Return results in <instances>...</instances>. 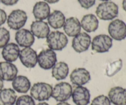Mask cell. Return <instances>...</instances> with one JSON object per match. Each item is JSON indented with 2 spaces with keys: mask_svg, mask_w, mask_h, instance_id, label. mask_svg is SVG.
<instances>
[{
  "mask_svg": "<svg viewBox=\"0 0 126 105\" xmlns=\"http://www.w3.org/2000/svg\"><path fill=\"white\" fill-rule=\"evenodd\" d=\"M36 105H49L48 104V103H47L46 102H41V103H39Z\"/></svg>",
  "mask_w": 126,
  "mask_h": 105,
  "instance_id": "obj_36",
  "label": "cell"
},
{
  "mask_svg": "<svg viewBox=\"0 0 126 105\" xmlns=\"http://www.w3.org/2000/svg\"><path fill=\"white\" fill-rule=\"evenodd\" d=\"M15 40L18 46L25 48L30 47L33 45L35 39L30 31L22 28L16 33Z\"/></svg>",
  "mask_w": 126,
  "mask_h": 105,
  "instance_id": "obj_13",
  "label": "cell"
},
{
  "mask_svg": "<svg viewBox=\"0 0 126 105\" xmlns=\"http://www.w3.org/2000/svg\"><path fill=\"white\" fill-rule=\"evenodd\" d=\"M30 31L34 36L38 39H44L50 33V28L47 22L42 20H36L31 24Z\"/></svg>",
  "mask_w": 126,
  "mask_h": 105,
  "instance_id": "obj_15",
  "label": "cell"
},
{
  "mask_svg": "<svg viewBox=\"0 0 126 105\" xmlns=\"http://www.w3.org/2000/svg\"><path fill=\"white\" fill-rule=\"evenodd\" d=\"M122 6H123V9L126 12V0H123L122 2Z\"/></svg>",
  "mask_w": 126,
  "mask_h": 105,
  "instance_id": "obj_34",
  "label": "cell"
},
{
  "mask_svg": "<svg viewBox=\"0 0 126 105\" xmlns=\"http://www.w3.org/2000/svg\"><path fill=\"white\" fill-rule=\"evenodd\" d=\"M110 36L116 41H123L126 38V24L120 19H115L110 23L108 27Z\"/></svg>",
  "mask_w": 126,
  "mask_h": 105,
  "instance_id": "obj_8",
  "label": "cell"
},
{
  "mask_svg": "<svg viewBox=\"0 0 126 105\" xmlns=\"http://www.w3.org/2000/svg\"><path fill=\"white\" fill-rule=\"evenodd\" d=\"M63 27L65 33L70 37H75L81 33V23L76 17H71L65 20Z\"/></svg>",
  "mask_w": 126,
  "mask_h": 105,
  "instance_id": "obj_18",
  "label": "cell"
},
{
  "mask_svg": "<svg viewBox=\"0 0 126 105\" xmlns=\"http://www.w3.org/2000/svg\"><path fill=\"white\" fill-rule=\"evenodd\" d=\"M81 27L87 33L94 32L98 28V20L95 15L92 14H86L81 19Z\"/></svg>",
  "mask_w": 126,
  "mask_h": 105,
  "instance_id": "obj_20",
  "label": "cell"
},
{
  "mask_svg": "<svg viewBox=\"0 0 126 105\" xmlns=\"http://www.w3.org/2000/svg\"><path fill=\"white\" fill-rule=\"evenodd\" d=\"M4 87V81L0 77V91L3 89Z\"/></svg>",
  "mask_w": 126,
  "mask_h": 105,
  "instance_id": "obj_33",
  "label": "cell"
},
{
  "mask_svg": "<svg viewBox=\"0 0 126 105\" xmlns=\"http://www.w3.org/2000/svg\"><path fill=\"white\" fill-rule=\"evenodd\" d=\"M73 92L72 86L66 82L58 83L53 88L52 97L57 102H64L68 100Z\"/></svg>",
  "mask_w": 126,
  "mask_h": 105,
  "instance_id": "obj_6",
  "label": "cell"
},
{
  "mask_svg": "<svg viewBox=\"0 0 126 105\" xmlns=\"http://www.w3.org/2000/svg\"><path fill=\"white\" fill-rule=\"evenodd\" d=\"M57 61L55 51L50 49H44L38 55V63L41 68L45 70H50Z\"/></svg>",
  "mask_w": 126,
  "mask_h": 105,
  "instance_id": "obj_7",
  "label": "cell"
},
{
  "mask_svg": "<svg viewBox=\"0 0 126 105\" xmlns=\"http://www.w3.org/2000/svg\"><path fill=\"white\" fill-rule=\"evenodd\" d=\"M19 0H0L1 2L5 6H14L18 2Z\"/></svg>",
  "mask_w": 126,
  "mask_h": 105,
  "instance_id": "obj_31",
  "label": "cell"
},
{
  "mask_svg": "<svg viewBox=\"0 0 126 105\" xmlns=\"http://www.w3.org/2000/svg\"><path fill=\"white\" fill-rule=\"evenodd\" d=\"M91 44V37L86 32H81L75 36L72 40L73 49L77 53L87 51Z\"/></svg>",
  "mask_w": 126,
  "mask_h": 105,
  "instance_id": "obj_9",
  "label": "cell"
},
{
  "mask_svg": "<svg viewBox=\"0 0 126 105\" xmlns=\"http://www.w3.org/2000/svg\"><path fill=\"white\" fill-rule=\"evenodd\" d=\"M56 105H71L70 104H69L68 103L66 102H59V103H57Z\"/></svg>",
  "mask_w": 126,
  "mask_h": 105,
  "instance_id": "obj_35",
  "label": "cell"
},
{
  "mask_svg": "<svg viewBox=\"0 0 126 105\" xmlns=\"http://www.w3.org/2000/svg\"><path fill=\"white\" fill-rule=\"evenodd\" d=\"M65 20V15L62 12L55 10L47 17V23L54 29H60L63 27Z\"/></svg>",
  "mask_w": 126,
  "mask_h": 105,
  "instance_id": "obj_23",
  "label": "cell"
},
{
  "mask_svg": "<svg viewBox=\"0 0 126 105\" xmlns=\"http://www.w3.org/2000/svg\"><path fill=\"white\" fill-rule=\"evenodd\" d=\"M17 98V94L14 89H2L0 91V105H14Z\"/></svg>",
  "mask_w": 126,
  "mask_h": 105,
  "instance_id": "obj_24",
  "label": "cell"
},
{
  "mask_svg": "<svg viewBox=\"0 0 126 105\" xmlns=\"http://www.w3.org/2000/svg\"><path fill=\"white\" fill-rule=\"evenodd\" d=\"M46 43L50 49L60 51L65 48L68 43L66 34L59 31H54L49 33L46 38Z\"/></svg>",
  "mask_w": 126,
  "mask_h": 105,
  "instance_id": "obj_3",
  "label": "cell"
},
{
  "mask_svg": "<svg viewBox=\"0 0 126 105\" xmlns=\"http://www.w3.org/2000/svg\"><path fill=\"white\" fill-rule=\"evenodd\" d=\"M0 2H1V1H0Z\"/></svg>",
  "mask_w": 126,
  "mask_h": 105,
  "instance_id": "obj_38",
  "label": "cell"
},
{
  "mask_svg": "<svg viewBox=\"0 0 126 105\" xmlns=\"http://www.w3.org/2000/svg\"><path fill=\"white\" fill-rule=\"evenodd\" d=\"M100 1H103V2H105V1H110V0H100Z\"/></svg>",
  "mask_w": 126,
  "mask_h": 105,
  "instance_id": "obj_37",
  "label": "cell"
},
{
  "mask_svg": "<svg viewBox=\"0 0 126 105\" xmlns=\"http://www.w3.org/2000/svg\"><path fill=\"white\" fill-rule=\"evenodd\" d=\"M45 2H46L47 3H49V4H54L56 3V2H59L60 0H44Z\"/></svg>",
  "mask_w": 126,
  "mask_h": 105,
  "instance_id": "obj_32",
  "label": "cell"
},
{
  "mask_svg": "<svg viewBox=\"0 0 126 105\" xmlns=\"http://www.w3.org/2000/svg\"><path fill=\"white\" fill-rule=\"evenodd\" d=\"M108 98L114 105H126V89L116 86L110 90Z\"/></svg>",
  "mask_w": 126,
  "mask_h": 105,
  "instance_id": "obj_16",
  "label": "cell"
},
{
  "mask_svg": "<svg viewBox=\"0 0 126 105\" xmlns=\"http://www.w3.org/2000/svg\"><path fill=\"white\" fill-rule=\"evenodd\" d=\"M19 59L22 65L28 68H33L38 63V54L32 47L22 49L20 52Z\"/></svg>",
  "mask_w": 126,
  "mask_h": 105,
  "instance_id": "obj_10",
  "label": "cell"
},
{
  "mask_svg": "<svg viewBox=\"0 0 126 105\" xmlns=\"http://www.w3.org/2000/svg\"><path fill=\"white\" fill-rule=\"evenodd\" d=\"M17 74L18 69L14 64L6 61L0 62V77L3 81H12Z\"/></svg>",
  "mask_w": 126,
  "mask_h": 105,
  "instance_id": "obj_14",
  "label": "cell"
},
{
  "mask_svg": "<svg viewBox=\"0 0 126 105\" xmlns=\"http://www.w3.org/2000/svg\"><path fill=\"white\" fill-rule=\"evenodd\" d=\"M68 74V65L64 61H59L56 63L52 68V76L57 81L65 79L66 78Z\"/></svg>",
  "mask_w": 126,
  "mask_h": 105,
  "instance_id": "obj_22",
  "label": "cell"
},
{
  "mask_svg": "<svg viewBox=\"0 0 126 105\" xmlns=\"http://www.w3.org/2000/svg\"><path fill=\"white\" fill-rule=\"evenodd\" d=\"M20 52L19 46L16 43H11L2 48L1 54L5 61L12 63L16 61L19 57Z\"/></svg>",
  "mask_w": 126,
  "mask_h": 105,
  "instance_id": "obj_17",
  "label": "cell"
},
{
  "mask_svg": "<svg viewBox=\"0 0 126 105\" xmlns=\"http://www.w3.org/2000/svg\"><path fill=\"white\" fill-rule=\"evenodd\" d=\"M50 7L45 1L37 2L33 6V14L36 20L43 21L47 18L50 14Z\"/></svg>",
  "mask_w": 126,
  "mask_h": 105,
  "instance_id": "obj_19",
  "label": "cell"
},
{
  "mask_svg": "<svg viewBox=\"0 0 126 105\" xmlns=\"http://www.w3.org/2000/svg\"><path fill=\"white\" fill-rule=\"evenodd\" d=\"M96 0H78L82 7L85 9H89L95 4Z\"/></svg>",
  "mask_w": 126,
  "mask_h": 105,
  "instance_id": "obj_29",
  "label": "cell"
},
{
  "mask_svg": "<svg viewBox=\"0 0 126 105\" xmlns=\"http://www.w3.org/2000/svg\"><path fill=\"white\" fill-rule=\"evenodd\" d=\"M14 90L20 93H27L31 89V82L29 79L25 76L19 75L12 81Z\"/></svg>",
  "mask_w": 126,
  "mask_h": 105,
  "instance_id": "obj_21",
  "label": "cell"
},
{
  "mask_svg": "<svg viewBox=\"0 0 126 105\" xmlns=\"http://www.w3.org/2000/svg\"><path fill=\"white\" fill-rule=\"evenodd\" d=\"M70 81L76 86H83L91 81V74L84 68H78L73 70L70 76Z\"/></svg>",
  "mask_w": 126,
  "mask_h": 105,
  "instance_id": "obj_11",
  "label": "cell"
},
{
  "mask_svg": "<svg viewBox=\"0 0 126 105\" xmlns=\"http://www.w3.org/2000/svg\"><path fill=\"white\" fill-rule=\"evenodd\" d=\"M53 88L46 82H36L30 89V95L33 99L39 102L47 101L52 97Z\"/></svg>",
  "mask_w": 126,
  "mask_h": 105,
  "instance_id": "obj_2",
  "label": "cell"
},
{
  "mask_svg": "<svg viewBox=\"0 0 126 105\" xmlns=\"http://www.w3.org/2000/svg\"><path fill=\"white\" fill-rule=\"evenodd\" d=\"M10 40V33L6 28L0 27V49L3 48L9 43Z\"/></svg>",
  "mask_w": 126,
  "mask_h": 105,
  "instance_id": "obj_26",
  "label": "cell"
},
{
  "mask_svg": "<svg viewBox=\"0 0 126 105\" xmlns=\"http://www.w3.org/2000/svg\"><path fill=\"white\" fill-rule=\"evenodd\" d=\"M73 102L76 105H88L90 103L89 90L83 86H76L71 95Z\"/></svg>",
  "mask_w": 126,
  "mask_h": 105,
  "instance_id": "obj_12",
  "label": "cell"
},
{
  "mask_svg": "<svg viewBox=\"0 0 126 105\" xmlns=\"http://www.w3.org/2000/svg\"><path fill=\"white\" fill-rule=\"evenodd\" d=\"M16 105H35V102L31 96L23 95L17 98Z\"/></svg>",
  "mask_w": 126,
  "mask_h": 105,
  "instance_id": "obj_27",
  "label": "cell"
},
{
  "mask_svg": "<svg viewBox=\"0 0 126 105\" xmlns=\"http://www.w3.org/2000/svg\"><path fill=\"white\" fill-rule=\"evenodd\" d=\"M91 105H111V103L108 97L100 95L94 98Z\"/></svg>",
  "mask_w": 126,
  "mask_h": 105,
  "instance_id": "obj_28",
  "label": "cell"
},
{
  "mask_svg": "<svg viewBox=\"0 0 126 105\" xmlns=\"http://www.w3.org/2000/svg\"><path fill=\"white\" fill-rule=\"evenodd\" d=\"M28 17L27 13L21 9H16L10 13L7 18L8 27L14 30H19L25 25Z\"/></svg>",
  "mask_w": 126,
  "mask_h": 105,
  "instance_id": "obj_4",
  "label": "cell"
},
{
  "mask_svg": "<svg viewBox=\"0 0 126 105\" xmlns=\"http://www.w3.org/2000/svg\"><path fill=\"white\" fill-rule=\"evenodd\" d=\"M113 46V39L107 34H98L91 42L92 50L97 53H105Z\"/></svg>",
  "mask_w": 126,
  "mask_h": 105,
  "instance_id": "obj_5",
  "label": "cell"
},
{
  "mask_svg": "<svg viewBox=\"0 0 126 105\" xmlns=\"http://www.w3.org/2000/svg\"><path fill=\"white\" fill-rule=\"evenodd\" d=\"M7 14L3 9L0 8V26L4 24L7 20Z\"/></svg>",
  "mask_w": 126,
  "mask_h": 105,
  "instance_id": "obj_30",
  "label": "cell"
},
{
  "mask_svg": "<svg viewBox=\"0 0 126 105\" xmlns=\"http://www.w3.org/2000/svg\"><path fill=\"white\" fill-rule=\"evenodd\" d=\"M123 66V62L122 59H119L118 60L110 63L107 65L106 68V75L108 77H112L116 75L121 71Z\"/></svg>",
  "mask_w": 126,
  "mask_h": 105,
  "instance_id": "obj_25",
  "label": "cell"
},
{
  "mask_svg": "<svg viewBox=\"0 0 126 105\" xmlns=\"http://www.w3.org/2000/svg\"><path fill=\"white\" fill-rule=\"evenodd\" d=\"M97 17L102 20H112L118 17L119 7L113 1H105L99 4L95 11Z\"/></svg>",
  "mask_w": 126,
  "mask_h": 105,
  "instance_id": "obj_1",
  "label": "cell"
}]
</instances>
